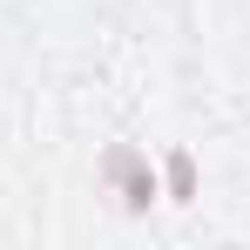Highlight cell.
I'll list each match as a JSON object with an SVG mask.
<instances>
[{"label": "cell", "instance_id": "6da1fadb", "mask_svg": "<svg viewBox=\"0 0 250 250\" xmlns=\"http://www.w3.org/2000/svg\"><path fill=\"white\" fill-rule=\"evenodd\" d=\"M102 176L122 189L128 209H149V203H156V169H149L142 149H108V156H102Z\"/></svg>", "mask_w": 250, "mask_h": 250}, {"label": "cell", "instance_id": "7a4b0ae2", "mask_svg": "<svg viewBox=\"0 0 250 250\" xmlns=\"http://www.w3.org/2000/svg\"><path fill=\"white\" fill-rule=\"evenodd\" d=\"M163 176H169V203H189V196H196V163H189V149H169Z\"/></svg>", "mask_w": 250, "mask_h": 250}]
</instances>
